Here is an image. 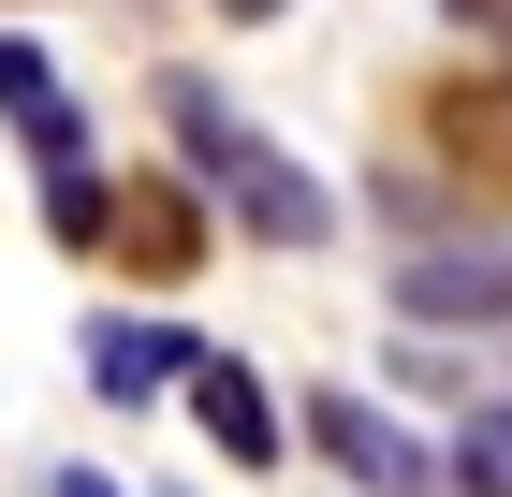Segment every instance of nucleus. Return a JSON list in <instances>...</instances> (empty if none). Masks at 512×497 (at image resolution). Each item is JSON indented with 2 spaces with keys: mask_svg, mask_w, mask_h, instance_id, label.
Listing matches in <instances>:
<instances>
[{
  "mask_svg": "<svg viewBox=\"0 0 512 497\" xmlns=\"http://www.w3.org/2000/svg\"><path fill=\"white\" fill-rule=\"evenodd\" d=\"M293 439H308L352 497H439V439H410V424H395L381 395H352V381H322L308 410H293Z\"/></svg>",
  "mask_w": 512,
  "mask_h": 497,
  "instance_id": "obj_3",
  "label": "nucleus"
},
{
  "mask_svg": "<svg viewBox=\"0 0 512 497\" xmlns=\"http://www.w3.org/2000/svg\"><path fill=\"white\" fill-rule=\"evenodd\" d=\"M0 132L30 147V176H59V161H103L88 147V103H74V74L44 59L30 30H0Z\"/></svg>",
  "mask_w": 512,
  "mask_h": 497,
  "instance_id": "obj_6",
  "label": "nucleus"
},
{
  "mask_svg": "<svg viewBox=\"0 0 512 497\" xmlns=\"http://www.w3.org/2000/svg\"><path fill=\"white\" fill-rule=\"evenodd\" d=\"M44 497H118V483H103V468H59V483H44Z\"/></svg>",
  "mask_w": 512,
  "mask_h": 497,
  "instance_id": "obj_11",
  "label": "nucleus"
},
{
  "mask_svg": "<svg viewBox=\"0 0 512 497\" xmlns=\"http://www.w3.org/2000/svg\"><path fill=\"white\" fill-rule=\"evenodd\" d=\"M439 497H512V381H469L439 424Z\"/></svg>",
  "mask_w": 512,
  "mask_h": 497,
  "instance_id": "obj_7",
  "label": "nucleus"
},
{
  "mask_svg": "<svg viewBox=\"0 0 512 497\" xmlns=\"http://www.w3.org/2000/svg\"><path fill=\"white\" fill-rule=\"evenodd\" d=\"M176 395H191V424H205V439H220L235 468H293V410H278V381L249 366V351H220V337H205Z\"/></svg>",
  "mask_w": 512,
  "mask_h": 497,
  "instance_id": "obj_5",
  "label": "nucleus"
},
{
  "mask_svg": "<svg viewBox=\"0 0 512 497\" xmlns=\"http://www.w3.org/2000/svg\"><path fill=\"white\" fill-rule=\"evenodd\" d=\"M395 322H425V337H512V234H410L395 249Z\"/></svg>",
  "mask_w": 512,
  "mask_h": 497,
  "instance_id": "obj_2",
  "label": "nucleus"
},
{
  "mask_svg": "<svg viewBox=\"0 0 512 497\" xmlns=\"http://www.w3.org/2000/svg\"><path fill=\"white\" fill-rule=\"evenodd\" d=\"M439 15H454L469 44H512V0H439Z\"/></svg>",
  "mask_w": 512,
  "mask_h": 497,
  "instance_id": "obj_9",
  "label": "nucleus"
},
{
  "mask_svg": "<svg viewBox=\"0 0 512 497\" xmlns=\"http://www.w3.org/2000/svg\"><path fill=\"white\" fill-rule=\"evenodd\" d=\"M205 15H220V30H278L293 0H205Z\"/></svg>",
  "mask_w": 512,
  "mask_h": 497,
  "instance_id": "obj_10",
  "label": "nucleus"
},
{
  "mask_svg": "<svg viewBox=\"0 0 512 497\" xmlns=\"http://www.w3.org/2000/svg\"><path fill=\"white\" fill-rule=\"evenodd\" d=\"M44 234H59V249H103V234H118V176H103V161H59V176H44Z\"/></svg>",
  "mask_w": 512,
  "mask_h": 497,
  "instance_id": "obj_8",
  "label": "nucleus"
},
{
  "mask_svg": "<svg viewBox=\"0 0 512 497\" xmlns=\"http://www.w3.org/2000/svg\"><path fill=\"white\" fill-rule=\"evenodd\" d=\"M147 103H161L176 176L205 191V220H235L249 249H322V234H337V176H322V161H293L264 117H235V103H220V74H191V59H176Z\"/></svg>",
  "mask_w": 512,
  "mask_h": 497,
  "instance_id": "obj_1",
  "label": "nucleus"
},
{
  "mask_svg": "<svg viewBox=\"0 0 512 497\" xmlns=\"http://www.w3.org/2000/svg\"><path fill=\"white\" fill-rule=\"evenodd\" d=\"M191 351H205V322H176V307H88V395L103 410H161V395L191 381Z\"/></svg>",
  "mask_w": 512,
  "mask_h": 497,
  "instance_id": "obj_4",
  "label": "nucleus"
}]
</instances>
